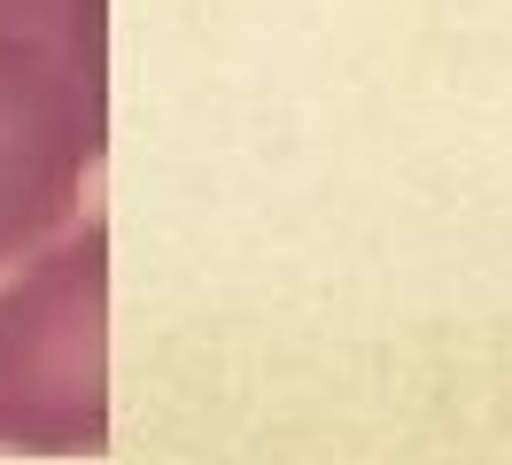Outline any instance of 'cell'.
I'll list each match as a JSON object with an SVG mask.
<instances>
[{"mask_svg":"<svg viewBox=\"0 0 512 465\" xmlns=\"http://www.w3.org/2000/svg\"><path fill=\"white\" fill-rule=\"evenodd\" d=\"M109 140V55L0 24V264L70 217Z\"/></svg>","mask_w":512,"mask_h":465,"instance_id":"7a4b0ae2","label":"cell"},{"mask_svg":"<svg viewBox=\"0 0 512 465\" xmlns=\"http://www.w3.org/2000/svg\"><path fill=\"white\" fill-rule=\"evenodd\" d=\"M0 442H109V233L86 225L0 287Z\"/></svg>","mask_w":512,"mask_h":465,"instance_id":"6da1fadb","label":"cell"}]
</instances>
